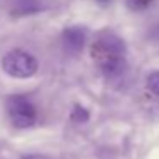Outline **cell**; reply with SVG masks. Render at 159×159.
Masks as SVG:
<instances>
[{
	"mask_svg": "<svg viewBox=\"0 0 159 159\" xmlns=\"http://www.w3.org/2000/svg\"><path fill=\"white\" fill-rule=\"evenodd\" d=\"M127 48L120 36L115 33H101L91 46V57L98 69L108 77L120 75L125 69Z\"/></svg>",
	"mask_w": 159,
	"mask_h": 159,
	"instance_id": "6da1fadb",
	"label": "cell"
},
{
	"mask_svg": "<svg viewBox=\"0 0 159 159\" xmlns=\"http://www.w3.org/2000/svg\"><path fill=\"white\" fill-rule=\"evenodd\" d=\"M2 69L11 77L28 79L34 75L38 70V60L24 50H11L2 58Z\"/></svg>",
	"mask_w": 159,
	"mask_h": 159,
	"instance_id": "7a4b0ae2",
	"label": "cell"
},
{
	"mask_svg": "<svg viewBox=\"0 0 159 159\" xmlns=\"http://www.w3.org/2000/svg\"><path fill=\"white\" fill-rule=\"evenodd\" d=\"M5 108L9 120L16 128H29L36 123V108L26 96H11Z\"/></svg>",
	"mask_w": 159,
	"mask_h": 159,
	"instance_id": "3957f363",
	"label": "cell"
},
{
	"mask_svg": "<svg viewBox=\"0 0 159 159\" xmlns=\"http://www.w3.org/2000/svg\"><path fill=\"white\" fill-rule=\"evenodd\" d=\"M62 43L69 53H79L86 45V31L80 28H69L62 34Z\"/></svg>",
	"mask_w": 159,
	"mask_h": 159,
	"instance_id": "277c9868",
	"label": "cell"
},
{
	"mask_svg": "<svg viewBox=\"0 0 159 159\" xmlns=\"http://www.w3.org/2000/svg\"><path fill=\"white\" fill-rule=\"evenodd\" d=\"M145 86H147V89L151 91L152 94L159 96V70L152 72L151 75L147 77V82H145Z\"/></svg>",
	"mask_w": 159,
	"mask_h": 159,
	"instance_id": "5b68a950",
	"label": "cell"
},
{
	"mask_svg": "<svg viewBox=\"0 0 159 159\" xmlns=\"http://www.w3.org/2000/svg\"><path fill=\"white\" fill-rule=\"evenodd\" d=\"M151 4H152V0H127L128 9H132V11H144Z\"/></svg>",
	"mask_w": 159,
	"mask_h": 159,
	"instance_id": "8992f818",
	"label": "cell"
},
{
	"mask_svg": "<svg viewBox=\"0 0 159 159\" xmlns=\"http://www.w3.org/2000/svg\"><path fill=\"white\" fill-rule=\"evenodd\" d=\"M72 118L75 121H86L89 118V111L82 106H75L74 108V113H72Z\"/></svg>",
	"mask_w": 159,
	"mask_h": 159,
	"instance_id": "52a82bcc",
	"label": "cell"
},
{
	"mask_svg": "<svg viewBox=\"0 0 159 159\" xmlns=\"http://www.w3.org/2000/svg\"><path fill=\"white\" fill-rule=\"evenodd\" d=\"M22 159H52V157L41 154H28V156H22Z\"/></svg>",
	"mask_w": 159,
	"mask_h": 159,
	"instance_id": "ba28073f",
	"label": "cell"
}]
</instances>
